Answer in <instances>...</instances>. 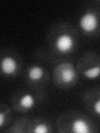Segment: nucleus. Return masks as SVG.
<instances>
[{
	"instance_id": "1",
	"label": "nucleus",
	"mask_w": 100,
	"mask_h": 133,
	"mask_svg": "<svg viewBox=\"0 0 100 133\" xmlns=\"http://www.w3.org/2000/svg\"><path fill=\"white\" fill-rule=\"evenodd\" d=\"M98 25V19L95 14L88 12L83 14L79 20L80 28L85 32H92L96 30Z\"/></svg>"
},
{
	"instance_id": "2",
	"label": "nucleus",
	"mask_w": 100,
	"mask_h": 133,
	"mask_svg": "<svg viewBox=\"0 0 100 133\" xmlns=\"http://www.w3.org/2000/svg\"><path fill=\"white\" fill-rule=\"evenodd\" d=\"M56 48L62 53L69 52L73 48V39L69 34H62L56 40Z\"/></svg>"
},
{
	"instance_id": "3",
	"label": "nucleus",
	"mask_w": 100,
	"mask_h": 133,
	"mask_svg": "<svg viewBox=\"0 0 100 133\" xmlns=\"http://www.w3.org/2000/svg\"><path fill=\"white\" fill-rule=\"evenodd\" d=\"M1 69L2 72L8 76L14 75L18 69V63L12 57H5L1 61Z\"/></svg>"
},
{
	"instance_id": "4",
	"label": "nucleus",
	"mask_w": 100,
	"mask_h": 133,
	"mask_svg": "<svg viewBox=\"0 0 100 133\" xmlns=\"http://www.w3.org/2000/svg\"><path fill=\"white\" fill-rule=\"evenodd\" d=\"M60 70L59 73H61V79L62 82L64 83H70L73 81L75 77V72L72 66L68 63H64L58 68Z\"/></svg>"
},
{
	"instance_id": "5",
	"label": "nucleus",
	"mask_w": 100,
	"mask_h": 133,
	"mask_svg": "<svg viewBox=\"0 0 100 133\" xmlns=\"http://www.w3.org/2000/svg\"><path fill=\"white\" fill-rule=\"evenodd\" d=\"M72 130L73 132L76 133H88L89 132V126L85 121L82 119H78L73 122Z\"/></svg>"
},
{
	"instance_id": "6",
	"label": "nucleus",
	"mask_w": 100,
	"mask_h": 133,
	"mask_svg": "<svg viewBox=\"0 0 100 133\" xmlns=\"http://www.w3.org/2000/svg\"><path fill=\"white\" fill-rule=\"evenodd\" d=\"M43 75V70L40 66H32V68L28 70V76L29 77V79L32 81H38L39 79L42 78Z\"/></svg>"
},
{
	"instance_id": "7",
	"label": "nucleus",
	"mask_w": 100,
	"mask_h": 133,
	"mask_svg": "<svg viewBox=\"0 0 100 133\" xmlns=\"http://www.w3.org/2000/svg\"><path fill=\"white\" fill-rule=\"evenodd\" d=\"M34 98L29 93H27L23 95L22 98L20 99V105L22 107L25 108V109H31V108L34 105Z\"/></svg>"
},
{
	"instance_id": "8",
	"label": "nucleus",
	"mask_w": 100,
	"mask_h": 133,
	"mask_svg": "<svg viewBox=\"0 0 100 133\" xmlns=\"http://www.w3.org/2000/svg\"><path fill=\"white\" fill-rule=\"evenodd\" d=\"M84 76L88 78L93 79L100 76V66H96L94 68H91L84 72Z\"/></svg>"
},
{
	"instance_id": "9",
	"label": "nucleus",
	"mask_w": 100,
	"mask_h": 133,
	"mask_svg": "<svg viewBox=\"0 0 100 133\" xmlns=\"http://www.w3.org/2000/svg\"><path fill=\"white\" fill-rule=\"evenodd\" d=\"M34 132L36 133H46L48 132V128L45 124H40L38 125L36 128L34 129Z\"/></svg>"
},
{
	"instance_id": "10",
	"label": "nucleus",
	"mask_w": 100,
	"mask_h": 133,
	"mask_svg": "<svg viewBox=\"0 0 100 133\" xmlns=\"http://www.w3.org/2000/svg\"><path fill=\"white\" fill-rule=\"evenodd\" d=\"M93 110L98 115H100V99L95 102L94 106H93Z\"/></svg>"
},
{
	"instance_id": "11",
	"label": "nucleus",
	"mask_w": 100,
	"mask_h": 133,
	"mask_svg": "<svg viewBox=\"0 0 100 133\" xmlns=\"http://www.w3.org/2000/svg\"><path fill=\"white\" fill-rule=\"evenodd\" d=\"M4 122V116L3 113H0V126H3Z\"/></svg>"
}]
</instances>
